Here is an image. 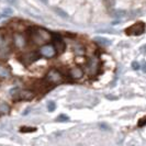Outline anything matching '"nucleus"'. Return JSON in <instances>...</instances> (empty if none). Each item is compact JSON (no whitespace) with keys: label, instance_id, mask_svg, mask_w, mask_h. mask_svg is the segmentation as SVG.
<instances>
[{"label":"nucleus","instance_id":"f257e3e1","mask_svg":"<svg viewBox=\"0 0 146 146\" xmlns=\"http://www.w3.org/2000/svg\"><path fill=\"white\" fill-rule=\"evenodd\" d=\"M30 36H31L33 42L36 43V44H43L45 42H49V41L52 40V34L47 30L43 29V28L33 29L31 33H30Z\"/></svg>","mask_w":146,"mask_h":146},{"label":"nucleus","instance_id":"f03ea898","mask_svg":"<svg viewBox=\"0 0 146 146\" xmlns=\"http://www.w3.org/2000/svg\"><path fill=\"white\" fill-rule=\"evenodd\" d=\"M14 100H31L34 98L35 93L30 89H13L11 91Z\"/></svg>","mask_w":146,"mask_h":146},{"label":"nucleus","instance_id":"7ed1b4c3","mask_svg":"<svg viewBox=\"0 0 146 146\" xmlns=\"http://www.w3.org/2000/svg\"><path fill=\"white\" fill-rule=\"evenodd\" d=\"M45 80L47 81L51 85H58L63 81V75L59 70L57 69H51L49 70V73L45 76Z\"/></svg>","mask_w":146,"mask_h":146},{"label":"nucleus","instance_id":"20e7f679","mask_svg":"<svg viewBox=\"0 0 146 146\" xmlns=\"http://www.w3.org/2000/svg\"><path fill=\"white\" fill-rule=\"evenodd\" d=\"M99 68H100V61L97 57H93V58H90L88 61V63L86 64V69H87V73L89 76H97L99 73Z\"/></svg>","mask_w":146,"mask_h":146},{"label":"nucleus","instance_id":"39448f33","mask_svg":"<svg viewBox=\"0 0 146 146\" xmlns=\"http://www.w3.org/2000/svg\"><path fill=\"white\" fill-rule=\"evenodd\" d=\"M52 41H53V47H54L56 53L62 54V53L65 52L66 44L65 42H64V40L62 39V36L58 33H55V34L52 35Z\"/></svg>","mask_w":146,"mask_h":146},{"label":"nucleus","instance_id":"423d86ee","mask_svg":"<svg viewBox=\"0 0 146 146\" xmlns=\"http://www.w3.org/2000/svg\"><path fill=\"white\" fill-rule=\"evenodd\" d=\"M40 57H41L40 52H37V51H32V52H26L25 54H23L22 61H23V63L26 64V65H31L34 62L39 61Z\"/></svg>","mask_w":146,"mask_h":146},{"label":"nucleus","instance_id":"0eeeda50","mask_svg":"<svg viewBox=\"0 0 146 146\" xmlns=\"http://www.w3.org/2000/svg\"><path fill=\"white\" fill-rule=\"evenodd\" d=\"M145 31V24L142 22H138L136 24L131 25L129 29L125 30V33L128 35H141Z\"/></svg>","mask_w":146,"mask_h":146},{"label":"nucleus","instance_id":"6e6552de","mask_svg":"<svg viewBox=\"0 0 146 146\" xmlns=\"http://www.w3.org/2000/svg\"><path fill=\"white\" fill-rule=\"evenodd\" d=\"M13 43H14L16 47H18L19 49H24L25 45H26V39L21 33H14L13 34Z\"/></svg>","mask_w":146,"mask_h":146},{"label":"nucleus","instance_id":"1a4fd4ad","mask_svg":"<svg viewBox=\"0 0 146 146\" xmlns=\"http://www.w3.org/2000/svg\"><path fill=\"white\" fill-rule=\"evenodd\" d=\"M40 54L42 56L46 57V58H52V57H54L56 55V52H55V49L53 47V45H43L40 49Z\"/></svg>","mask_w":146,"mask_h":146},{"label":"nucleus","instance_id":"9d476101","mask_svg":"<svg viewBox=\"0 0 146 146\" xmlns=\"http://www.w3.org/2000/svg\"><path fill=\"white\" fill-rule=\"evenodd\" d=\"M69 76L73 78L74 80H78L81 79L84 76V70L80 67H74L72 69H69Z\"/></svg>","mask_w":146,"mask_h":146},{"label":"nucleus","instance_id":"9b49d317","mask_svg":"<svg viewBox=\"0 0 146 146\" xmlns=\"http://www.w3.org/2000/svg\"><path fill=\"white\" fill-rule=\"evenodd\" d=\"M9 111H10V107L8 103L5 101H0V113L8 114Z\"/></svg>","mask_w":146,"mask_h":146},{"label":"nucleus","instance_id":"f8f14e48","mask_svg":"<svg viewBox=\"0 0 146 146\" xmlns=\"http://www.w3.org/2000/svg\"><path fill=\"white\" fill-rule=\"evenodd\" d=\"M95 41L99 43V44H101V45H105V46H108V45H110L111 44V41L106 39V37H102V36H97V37H95Z\"/></svg>","mask_w":146,"mask_h":146},{"label":"nucleus","instance_id":"ddd939ff","mask_svg":"<svg viewBox=\"0 0 146 146\" xmlns=\"http://www.w3.org/2000/svg\"><path fill=\"white\" fill-rule=\"evenodd\" d=\"M111 14L114 18H123V16H126V11L125 10H122V9H116V10L112 11Z\"/></svg>","mask_w":146,"mask_h":146},{"label":"nucleus","instance_id":"4468645a","mask_svg":"<svg viewBox=\"0 0 146 146\" xmlns=\"http://www.w3.org/2000/svg\"><path fill=\"white\" fill-rule=\"evenodd\" d=\"M54 11H55V12H56L57 14L61 16V18H63V19H68V14H67V12H65L63 9L54 8Z\"/></svg>","mask_w":146,"mask_h":146},{"label":"nucleus","instance_id":"2eb2a0df","mask_svg":"<svg viewBox=\"0 0 146 146\" xmlns=\"http://www.w3.org/2000/svg\"><path fill=\"white\" fill-rule=\"evenodd\" d=\"M74 51H75V53H76L77 55H84V53H85V49H84V46H82L81 44L76 45V46L74 47Z\"/></svg>","mask_w":146,"mask_h":146},{"label":"nucleus","instance_id":"dca6fc26","mask_svg":"<svg viewBox=\"0 0 146 146\" xmlns=\"http://www.w3.org/2000/svg\"><path fill=\"white\" fill-rule=\"evenodd\" d=\"M20 131L22 132V133H31V132H35L36 129L35 128H31V126H22Z\"/></svg>","mask_w":146,"mask_h":146},{"label":"nucleus","instance_id":"f3484780","mask_svg":"<svg viewBox=\"0 0 146 146\" xmlns=\"http://www.w3.org/2000/svg\"><path fill=\"white\" fill-rule=\"evenodd\" d=\"M9 76V70L5 67H0V77L1 78H7Z\"/></svg>","mask_w":146,"mask_h":146},{"label":"nucleus","instance_id":"a211bd4d","mask_svg":"<svg viewBox=\"0 0 146 146\" xmlns=\"http://www.w3.org/2000/svg\"><path fill=\"white\" fill-rule=\"evenodd\" d=\"M55 109H56V103L54 101H49L47 102V110L49 112H53V111H55Z\"/></svg>","mask_w":146,"mask_h":146},{"label":"nucleus","instance_id":"6ab92c4d","mask_svg":"<svg viewBox=\"0 0 146 146\" xmlns=\"http://www.w3.org/2000/svg\"><path fill=\"white\" fill-rule=\"evenodd\" d=\"M68 120H69V118H68L66 114H59L56 118L57 122H67Z\"/></svg>","mask_w":146,"mask_h":146},{"label":"nucleus","instance_id":"aec40b11","mask_svg":"<svg viewBox=\"0 0 146 146\" xmlns=\"http://www.w3.org/2000/svg\"><path fill=\"white\" fill-rule=\"evenodd\" d=\"M103 3L108 9H111L114 6V0H103Z\"/></svg>","mask_w":146,"mask_h":146},{"label":"nucleus","instance_id":"412c9836","mask_svg":"<svg viewBox=\"0 0 146 146\" xmlns=\"http://www.w3.org/2000/svg\"><path fill=\"white\" fill-rule=\"evenodd\" d=\"M139 68H141L139 63H138L137 61H133V62H132V69H134V70H138Z\"/></svg>","mask_w":146,"mask_h":146},{"label":"nucleus","instance_id":"4be33fe9","mask_svg":"<svg viewBox=\"0 0 146 146\" xmlns=\"http://www.w3.org/2000/svg\"><path fill=\"white\" fill-rule=\"evenodd\" d=\"M137 125H138V128H143L144 125H146V116L145 118H142V119L138 121Z\"/></svg>","mask_w":146,"mask_h":146},{"label":"nucleus","instance_id":"5701e85b","mask_svg":"<svg viewBox=\"0 0 146 146\" xmlns=\"http://www.w3.org/2000/svg\"><path fill=\"white\" fill-rule=\"evenodd\" d=\"M98 32L99 33H102V32H107V33H115L114 30L112 29H107V30H98Z\"/></svg>","mask_w":146,"mask_h":146},{"label":"nucleus","instance_id":"b1692460","mask_svg":"<svg viewBox=\"0 0 146 146\" xmlns=\"http://www.w3.org/2000/svg\"><path fill=\"white\" fill-rule=\"evenodd\" d=\"M142 70L146 73V61H143V63H142Z\"/></svg>","mask_w":146,"mask_h":146},{"label":"nucleus","instance_id":"393cba45","mask_svg":"<svg viewBox=\"0 0 146 146\" xmlns=\"http://www.w3.org/2000/svg\"><path fill=\"white\" fill-rule=\"evenodd\" d=\"M6 1L8 2L9 5H16V1H18V0H6Z\"/></svg>","mask_w":146,"mask_h":146},{"label":"nucleus","instance_id":"a878e982","mask_svg":"<svg viewBox=\"0 0 146 146\" xmlns=\"http://www.w3.org/2000/svg\"><path fill=\"white\" fill-rule=\"evenodd\" d=\"M100 128H102V129H106V130H109V129H110V128H109L108 125L103 124V123H101V124H100Z\"/></svg>","mask_w":146,"mask_h":146},{"label":"nucleus","instance_id":"bb28decb","mask_svg":"<svg viewBox=\"0 0 146 146\" xmlns=\"http://www.w3.org/2000/svg\"><path fill=\"white\" fill-rule=\"evenodd\" d=\"M107 99H110V100H115L116 97H112V95H108L107 96Z\"/></svg>","mask_w":146,"mask_h":146},{"label":"nucleus","instance_id":"cd10ccee","mask_svg":"<svg viewBox=\"0 0 146 146\" xmlns=\"http://www.w3.org/2000/svg\"><path fill=\"white\" fill-rule=\"evenodd\" d=\"M141 51H142L143 53H146V45L145 46H142V47H141Z\"/></svg>","mask_w":146,"mask_h":146},{"label":"nucleus","instance_id":"c85d7f7f","mask_svg":"<svg viewBox=\"0 0 146 146\" xmlns=\"http://www.w3.org/2000/svg\"><path fill=\"white\" fill-rule=\"evenodd\" d=\"M41 1H42V2H43V3H45V5H46V3H47V0H41Z\"/></svg>","mask_w":146,"mask_h":146}]
</instances>
